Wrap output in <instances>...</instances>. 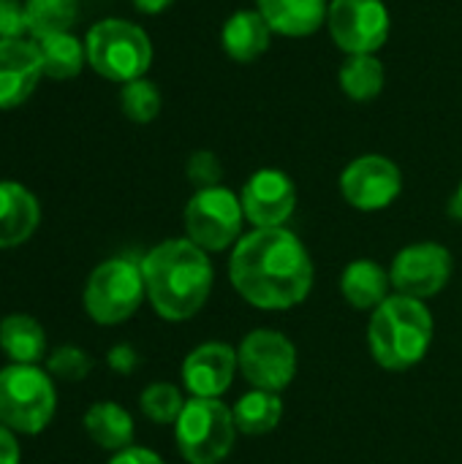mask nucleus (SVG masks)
Here are the masks:
<instances>
[{
	"label": "nucleus",
	"instance_id": "1",
	"mask_svg": "<svg viewBox=\"0 0 462 464\" xmlns=\"http://www.w3.org/2000/svg\"><path fill=\"white\" fill-rule=\"evenodd\" d=\"M234 291L259 310H289L313 288V261L289 228H253L240 237L229 261Z\"/></svg>",
	"mask_w": 462,
	"mask_h": 464
},
{
	"label": "nucleus",
	"instance_id": "2",
	"mask_svg": "<svg viewBox=\"0 0 462 464\" xmlns=\"http://www.w3.org/2000/svg\"><path fill=\"white\" fill-rule=\"evenodd\" d=\"M144 288L163 321H188L210 299L212 264L191 239H166L142 258Z\"/></svg>",
	"mask_w": 462,
	"mask_h": 464
},
{
	"label": "nucleus",
	"instance_id": "3",
	"mask_svg": "<svg viewBox=\"0 0 462 464\" xmlns=\"http://www.w3.org/2000/svg\"><path fill=\"white\" fill-rule=\"evenodd\" d=\"M368 345L384 370L417 367L433 345V315L422 299L392 294L373 310L368 324Z\"/></svg>",
	"mask_w": 462,
	"mask_h": 464
},
{
	"label": "nucleus",
	"instance_id": "4",
	"mask_svg": "<svg viewBox=\"0 0 462 464\" xmlns=\"http://www.w3.org/2000/svg\"><path fill=\"white\" fill-rule=\"evenodd\" d=\"M57 411L52 375L38 364H8L0 370V424L16 435L44 432Z\"/></svg>",
	"mask_w": 462,
	"mask_h": 464
},
{
	"label": "nucleus",
	"instance_id": "5",
	"mask_svg": "<svg viewBox=\"0 0 462 464\" xmlns=\"http://www.w3.org/2000/svg\"><path fill=\"white\" fill-rule=\"evenodd\" d=\"M84 52L95 73L120 84L142 79L152 63L150 35L125 19H103L93 24L84 38Z\"/></svg>",
	"mask_w": 462,
	"mask_h": 464
},
{
	"label": "nucleus",
	"instance_id": "6",
	"mask_svg": "<svg viewBox=\"0 0 462 464\" xmlns=\"http://www.w3.org/2000/svg\"><path fill=\"white\" fill-rule=\"evenodd\" d=\"M237 424L231 408L221 400L191 397L174 424V440L188 464L223 462L237 440Z\"/></svg>",
	"mask_w": 462,
	"mask_h": 464
},
{
	"label": "nucleus",
	"instance_id": "7",
	"mask_svg": "<svg viewBox=\"0 0 462 464\" xmlns=\"http://www.w3.org/2000/svg\"><path fill=\"white\" fill-rule=\"evenodd\" d=\"M142 264L131 258H109L93 269L84 285V310L101 326H117L128 321L144 302Z\"/></svg>",
	"mask_w": 462,
	"mask_h": 464
},
{
	"label": "nucleus",
	"instance_id": "8",
	"mask_svg": "<svg viewBox=\"0 0 462 464\" xmlns=\"http://www.w3.org/2000/svg\"><path fill=\"white\" fill-rule=\"evenodd\" d=\"M242 201L229 188H204L196 190L185 207V231L193 245L204 253H221L240 242L242 231Z\"/></svg>",
	"mask_w": 462,
	"mask_h": 464
},
{
	"label": "nucleus",
	"instance_id": "9",
	"mask_svg": "<svg viewBox=\"0 0 462 464\" xmlns=\"http://www.w3.org/2000/svg\"><path fill=\"white\" fill-rule=\"evenodd\" d=\"M237 364L253 389L280 394L297 375V348L275 329H253L237 348Z\"/></svg>",
	"mask_w": 462,
	"mask_h": 464
},
{
	"label": "nucleus",
	"instance_id": "10",
	"mask_svg": "<svg viewBox=\"0 0 462 464\" xmlns=\"http://www.w3.org/2000/svg\"><path fill=\"white\" fill-rule=\"evenodd\" d=\"M327 24L343 52L373 54L389 35V11L381 0H332Z\"/></svg>",
	"mask_w": 462,
	"mask_h": 464
},
{
	"label": "nucleus",
	"instance_id": "11",
	"mask_svg": "<svg viewBox=\"0 0 462 464\" xmlns=\"http://www.w3.org/2000/svg\"><path fill=\"white\" fill-rule=\"evenodd\" d=\"M452 253L438 242H417L403 247L389 269L395 294L411 299H430L441 294L452 277Z\"/></svg>",
	"mask_w": 462,
	"mask_h": 464
},
{
	"label": "nucleus",
	"instance_id": "12",
	"mask_svg": "<svg viewBox=\"0 0 462 464\" xmlns=\"http://www.w3.org/2000/svg\"><path fill=\"white\" fill-rule=\"evenodd\" d=\"M400 188H403L400 169L395 166V160L384 155H362L351 160L340 177L343 198L362 212H376L389 207L400 196Z\"/></svg>",
	"mask_w": 462,
	"mask_h": 464
},
{
	"label": "nucleus",
	"instance_id": "13",
	"mask_svg": "<svg viewBox=\"0 0 462 464\" xmlns=\"http://www.w3.org/2000/svg\"><path fill=\"white\" fill-rule=\"evenodd\" d=\"M242 212L256 228H280L294 207L297 188L289 174L278 169H259L242 188Z\"/></svg>",
	"mask_w": 462,
	"mask_h": 464
},
{
	"label": "nucleus",
	"instance_id": "14",
	"mask_svg": "<svg viewBox=\"0 0 462 464\" xmlns=\"http://www.w3.org/2000/svg\"><path fill=\"white\" fill-rule=\"evenodd\" d=\"M237 364V351L226 343H204L193 348L182 362V383L191 397L199 400H221L229 392Z\"/></svg>",
	"mask_w": 462,
	"mask_h": 464
},
{
	"label": "nucleus",
	"instance_id": "15",
	"mask_svg": "<svg viewBox=\"0 0 462 464\" xmlns=\"http://www.w3.org/2000/svg\"><path fill=\"white\" fill-rule=\"evenodd\" d=\"M44 76L38 44L25 38H0V109L22 106Z\"/></svg>",
	"mask_w": 462,
	"mask_h": 464
},
{
	"label": "nucleus",
	"instance_id": "16",
	"mask_svg": "<svg viewBox=\"0 0 462 464\" xmlns=\"http://www.w3.org/2000/svg\"><path fill=\"white\" fill-rule=\"evenodd\" d=\"M41 223L38 198L19 182H0V250L25 245Z\"/></svg>",
	"mask_w": 462,
	"mask_h": 464
},
{
	"label": "nucleus",
	"instance_id": "17",
	"mask_svg": "<svg viewBox=\"0 0 462 464\" xmlns=\"http://www.w3.org/2000/svg\"><path fill=\"white\" fill-rule=\"evenodd\" d=\"M256 5L275 33L291 38L316 33L329 14L327 0H256Z\"/></svg>",
	"mask_w": 462,
	"mask_h": 464
},
{
	"label": "nucleus",
	"instance_id": "18",
	"mask_svg": "<svg viewBox=\"0 0 462 464\" xmlns=\"http://www.w3.org/2000/svg\"><path fill=\"white\" fill-rule=\"evenodd\" d=\"M389 288H392L389 272H384V266H378L376 261H368V258L351 261L340 275V294L357 310L381 307L392 296Z\"/></svg>",
	"mask_w": 462,
	"mask_h": 464
},
{
	"label": "nucleus",
	"instance_id": "19",
	"mask_svg": "<svg viewBox=\"0 0 462 464\" xmlns=\"http://www.w3.org/2000/svg\"><path fill=\"white\" fill-rule=\"evenodd\" d=\"M270 33L272 27L259 11H237L223 24L221 41L231 60L237 63H253L270 49Z\"/></svg>",
	"mask_w": 462,
	"mask_h": 464
},
{
	"label": "nucleus",
	"instance_id": "20",
	"mask_svg": "<svg viewBox=\"0 0 462 464\" xmlns=\"http://www.w3.org/2000/svg\"><path fill=\"white\" fill-rule=\"evenodd\" d=\"M84 432L90 435V440L103 449V451H123L133 446V419L131 413L117 405V402H95L87 408L84 413Z\"/></svg>",
	"mask_w": 462,
	"mask_h": 464
},
{
	"label": "nucleus",
	"instance_id": "21",
	"mask_svg": "<svg viewBox=\"0 0 462 464\" xmlns=\"http://www.w3.org/2000/svg\"><path fill=\"white\" fill-rule=\"evenodd\" d=\"M0 351L11 364H38L46 356L44 326L25 313H11L0 321Z\"/></svg>",
	"mask_w": 462,
	"mask_h": 464
},
{
	"label": "nucleus",
	"instance_id": "22",
	"mask_svg": "<svg viewBox=\"0 0 462 464\" xmlns=\"http://www.w3.org/2000/svg\"><path fill=\"white\" fill-rule=\"evenodd\" d=\"M231 416H234L237 432H242L248 438L270 435L283 419V400L275 392L253 389L237 400V405L231 408Z\"/></svg>",
	"mask_w": 462,
	"mask_h": 464
},
{
	"label": "nucleus",
	"instance_id": "23",
	"mask_svg": "<svg viewBox=\"0 0 462 464\" xmlns=\"http://www.w3.org/2000/svg\"><path fill=\"white\" fill-rule=\"evenodd\" d=\"M38 52H41L44 76H49V79H74V76H79L82 65L87 63L84 44L71 33H57V35L41 38Z\"/></svg>",
	"mask_w": 462,
	"mask_h": 464
},
{
	"label": "nucleus",
	"instance_id": "24",
	"mask_svg": "<svg viewBox=\"0 0 462 464\" xmlns=\"http://www.w3.org/2000/svg\"><path fill=\"white\" fill-rule=\"evenodd\" d=\"M27 33L33 38H49L68 33L79 16V0H25Z\"/></svg>",
	"mask_w": 462,
	"mask_h": 464
},
{
	"label": "nucleus",
	"instance_id": "25",
	"mask_svg": "<svg viewBox=\"0 0 462 464\" xmlns=\"http://www.w3.org/2000/svg\"><path fill=\"white\" fill-rule=\"evenodd\" d=\"M340 87L351 101H370L384 90V65L376 54H349L340 68Z\"/></svg>",
	"mask_w": 462,
	"mask_h": 464
},
{
	"label": "nucleus",
	"instance_id": "26",
	"mask_svg": "<svg viewBox=\"0 0 462 464\" xmlns=\"http://www.w3.org/2000/svg\"><path fill=\"white\" fill-rule=\"evenodd\" d=\"M185 402L174 383H150L139 397V408L152 424H177Z\"/></svg>",
	"mask_w": 462,
	"mask_h": 464
},
{
	"label": "nucleus",
	"instance_id": "27",
	"mask_svg": "<svg viewBox=\"0 0 462 464\" xmlns=\"http://www.w3.org/2000/svg\"><path fill=\"white\" fill-rule=\"evenodd\" d=\"M120 106H123V114L139 125L144 122H152L161 111V92L158 87L150 82V79H133L128 84H123V92H120Z\"/></svg>",
	"mask_w": 462,
	"mask_h": 464
},
{
	"label": "nucleus",
	"instance_id": "28",
	"mask_svg": "<svg viewBox=\"0 0 462 464\" xmlns=\"http://www.w3.org/2000/svg\"><path fill=\"white\" fill-rule=\"evenodd\" d=\"M90 370H93V359L76 345H60L46 356V372L52 378H60L68 383L84 381L90 375Z\"/></svg>",
	"mask_w": 462,
	"mask_h": 464
},
{
	"label": "nucleus",
	"instance_id": "29",
	"mask_svg": "<svg viewBox=\"0 0 462 464\" xmlns=\"http://www.w3.org/2000/svg\"><path fill=\"white\" fill-rule=\"evenodd\" d=\"M221 177H223V169H221V160L215 158V152L199 150V152L191 155V160H188V179H191L199 190L215 188V185L221 182Z\"/></svg>",
	"mask_w": 462,
	"mask_h": 464
},
{
	"label": "nucleus",
	"instance_id": "30",
	"mask_svg": "<svg viewBox=\"0 0 462 464\" xmlns=\"http://www.w3.org/2000/svg\"><path fill=\"white\" fill-rule=\"evenodd\" d=\"M27 11L19 0H0V38H25Z\"/></svg>",
	"mask_w": 462,
	"mask_h": 464
},
{
	"label": "nucleus",
	"instance_id": "31",
	"mask_svg": "<svg viewBox=\"0 0 462 464\" xmlns=\"http://www.w3.org/2000/svg\"><path fill=\"white\" fill-rule=\"evenodd\" d=\"M106 362H109V367H112L114 372L128 375V372H133V370H136L139 356H136V351H133L131 345H114V348L109 351Z\"/></svg>",
	"mask_w": 462,
	"mask_h": 464
},
{
	"label": "nucleus",
	"instance_id": "32",
	"mask_svg": "<svg viewBox=\"0 0 462 464\" xmlns=\"http://www.w3.org/2000/svg\"><path fill=\"white\" fill-rule=\"evenodd\" d=\"M109 464H166L155 451H150V449H142V446H131V449H123V451H117Z\"/></svg>",
	"mask_w": 462,
	"mask_h": 464
},
{
	"label": "nucleus",
	"instance_id": "33",
	"mask_svg": "<svg viewBox=\"0 0 462 464\" xmlns=\"http://www.w3.org/2000/svg\"><path fill=\"white\" fill-rule=\"evenodd\" d=\"M19 457L22 451L16 443V432L0 424V464H19Z\"/></svg>",
	"mask_w": 462,
	"mask_h": 464
},
{
	"label": "nucleus",
	"instance_id": "34",
	"mask_svg": "<svg viewBox=\"0 0 462 464\" xmlns=\"http://www.w3.org/2000/svg\"><path fill=\"white\" fill-rule=\"evenodd\" d=\"M172 0H133V5L142 11V14H158L169 5Z\"/></svg>",
	"mask_w": 462,
	"mask_h": 464
},
{
	"label": "nucleus",
	"instance_id": "35",
	"mask_svg": "<svg viewBox=\"0 0 462 464\" xmlns=\"http://www.w3.org/2000/svg\"><path fill=\"white\" fill-rule=\"evenodd\" d=\"M457 212L462 215V185H460V190H457Z\"/></svg>",
	"mask_w": 462,
	"mask_h": 464
}]
</instances>
